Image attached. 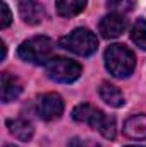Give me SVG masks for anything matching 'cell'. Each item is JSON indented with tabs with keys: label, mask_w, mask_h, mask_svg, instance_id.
Here are the masks:
<instances>
[{
	"label": "cell",
	"mask_w": 146,
	"mask_h": 147,
	"mask_svg": "<svg viewBox=\"0 0 146 147\" xmlns=\"http://www.w3.org/2000/svg\"><path fill=\"white\" fill-rule=\"evenodd\" d=\"M72 118L79 123H88L93 128H96L105 139H115L117 128H115V118L105 115L102 110L91 106V105H79L72 111Z\"/></svg>",
	"instance_id": "1"
},
{
	"label": "cell",
	"mask_w": 146,
	"mask_h": 147,
	"mask_svg": "<svg viewBox=\"0 0 146 147\" xmlns=\"http://www.w3.org/2000/svg\"><path fill=\"white\" fill-rule=\"evenodd\" d=\"M105 67L117 79L129 77L136 67L134 53L124 45H110L105 50Z\"/></svg>",
	"instance_id": "2"
},
{
	"label": "cell",
	"mask_w": 146,
	"mask_h": 147,
	"mask_svg": "<svg viewBox=\"0 0 146 147\" xmlns=\"http://www.w3.org/2000/svg\"><path fill=\"white\" fill-rule=\"evenodd\" d=\"M17 53L24 62L36 63V65H41V63L46 65L53 53V41L46 36L29 38L21 43Z\"/></svg>",
	"instance_id": "3"
},
{
	"label": "cell",
	"mask_w": 146,
	"mask_h": 147,
	"mask_svg": "<svg viewBox=\"0 0 146 147\" xmlns=\"http://www.w3.org/2000/svg\"><path fill=\"white\" fill-rule=\"evenodd\" d=\"M59 45L64 48V50H69L76 55H81V57H89L96 51L98 48V39L96 36L86 29V28H77L74 29L72 33H69L67 36L60 38Z\"/></svg>",
	"instance_id": "4"
},
{
	"label": "cell",
	"mask_w": 146,
	"mask_h": 147,
	"mask_svg": "<svg viewBox=\"0 0 146 147\" xmlns=\"http://www.w3.org/2000/svg\"><path fill=\"white\" fill-rule=\"evenodd\" d=\"M46 74L55 82L69 84V82H74L76 79H79V75L83 74V67L77 62L69 60V58L52 57L50 62L46 63Z\"/></svg>",
	"instance_id": "5"
},
{
	"label": "cell",
	"mask_w": 146,
	"mask_h": 147,
	"mask_svg": "<svg viewBox=\"0 0 146 147\" xmlns=\"http://www.w3.org/2000/svg\"><path fill=\"white\" fill-rule=\"evenodd\" d=\"M36 113L41 120H46V121L60 118V115L64 113L62 98L55 92H46V94L40 96L36 101Z\"/></svg>",
	"instance_id": "6"
},
{
	"label": "cell",
	"mask_w": 146,
	"mask_h": 147,
	"mask_svg": "<svg viewBox=\"0 0 146 147\" xmlns=\"http://www.w3.org/2000/svg\"><path fill=\"white\" fill-rule=\"evenodd\" d=\"M126 28H127V21H126V17L120 16V14H108V16H105V17L100 21V26H98L102 36L107 38V39L119 38L124 33Z\"/></svg>",
	"instance_id": "7"
},
{
	"label": "cell",
	"mask_w": 146,
	"mask_h": 147,
	"mask_svg": "<svg viewBox=\"0 0 146 147\" xmlns=\"http://www.w3.org/2000/svg\"><path fill=\"white\" fill-rule=\"evenodd\" d=\"M17 7L23 21L29 26L40 24L45 17V10L36 0H17Z\"/></svg>",
	"instance_id": "8"
},
{
	"label": "cell",
	"mask_w": 146,
	"mask_h": 147,
	"mask_svg": "<svg viewBox=\"0 0 146 147\" xmlns=\"http://www.w3.org/2000/svg\"><path fill=\"white\" fill-rule=\"evenodd\" d=\"M124 134L134 140L146 139V115H132L124 123Z\"/></svg>",
	"instance_id": "9"
},
{
	"label": "cell",
	"mask_w": 146,
	"mask_h": 147,
	"mask_svg": "<svg viewBox=\"0 0 146 147\" xmlns=\"http://www.w3.org/2000/svg\"><path fill=\"white\" fill-rule=\"evenodd\" d=\"M21 91H23V84L19 82L17 77H14L9 72L2 74V101L3 103L14 101L21 94Z\"/></svg>",
	"instance_id": "10"
},
{
	"label": "cell",
	"mask_w": 146,
	"mask_h": 147,
	"mask_svg": "<svg viewBox=\"0 0 146 147\" xmlns=\"http://www.w3.org/2000/svg\"><path fill=\"white\" fill-rule=\"evenodd\" d=\"M7 127H9V132H10L16 139L23 140V142L31 140V137H33V134H35V128H33L31 121H28V120H24V118L9 120V121H7Z\"/></svg>",
	"instance_id": "11"
},
{
	"label": "cell",
	"mask_w": 146,
	"mask_h": 147,
	"mask_svg": "<svg viewBox=\"0 0 146 147\" xmlns=\"http://www.w3.org/2000/svg\"><path fill=\"white\" fill-rule=\"evenodd\" d=\"M100 98L108 105L112 108H120L126 101H124V96H122V92H120V89L119 87H115V86H112L108 82H103L102 86H100Z\"/></svg>",
	"instance_id": "12"
},
{
	"label": "cell",
	"mask_w": 146,
	"mask_h": 147,
	"mask_svg": "<svg viewBox=\"0 0 146 147\" xmlns=\"http://www.w3.org/2000/svg\"><path fill=\"white\" fill-rule=\"evenodd\" d=\"M88 0H57V12L62 17H74L77 14H81L86 7Z\"/></svg>",
	"instance_id": "13"
},
{
	"label": "cell",
	"mask_w": 146,
	"mask_h": 147,
	"mask_svg": "<svg viewBox=\"0 0 146 147\" xmlns=\"http://www.w3.org/2000/svg\"><path fill=\"white\" fill-rule=\"evenodd\" d=\"M131 39L136 46L146 50V19H138L131 29Z\"/></svg>",
	"instance_id": "14"
},
{
	"label": "cell",
	"mask_w": 146,
	"mask_h": 147,
	"mask_svg": "<svg viewBox=\"0 0 146 147\" xmlns=\"http://www.w3.org/2000/svg\"><path fill=\"white\" fill-rule=\"evenodd\" d=\"M108 9L113 14H124L132 9V0H108Z\"/></svg>",
	"instance_id": "15"
},
{
	"label": "cell",
	"mask_w": 146,
	"mask_h": 147,
	"mask_svg": "<svg viewBox=\"0 0 146 147\" xmlns=\"http://www.w3.org/2000/svg\"><path fill=\"white\" fill-rule=\"evenodd\" d=\"M0 9H2V21H0V28H2V29H5V28H9V24L12 22V16H10V10H9V7H7V3H5V2H0Z\"/></svg>",
	"instance_id": "16"
},
{
	"label": "cell",
	"mask_w": 146,
	"mask_h": 147,
	"mask_svg": "<svg viewBox=\"0 0 146 147\" xmlns=\"http://www.w3.org/2000/svg\"><path fill=\"white\" fill-rule=\"evenodd\" d=\"M67 147H102L100 144H96L95 140H83L79 137H74L69 140V146Z\"/></svg>",
	"instance_id": "17"
},
{
	"label": "cell",
	"mask_w": 146,
	"mask_h": 147,
	"mask_svg": "<svg viewBox=\"0 0 146 147\" xmlns=\"http://www.w3.org/2000/svg\"><path fill=\"white\" fill-rule=\"evenodd\" d=\"M3 147H19V146H16V144H5Z\"/></svg>",
	"instance_id": "18"
},
{
	"label": "cell",
	"mask_w": 146,
	"mask_h": 147,
	"mask_svg": "<svg viewBox=\"0 0 146 147\" xmlns=\"http://www.w3.org/2000/svg\"><path fill=\"white\" fill-rule=\"evenodd\" d=\"M127 147H145V146H127Z\"/></svg>",
	"instance_id": "19"
}]
</instances>
